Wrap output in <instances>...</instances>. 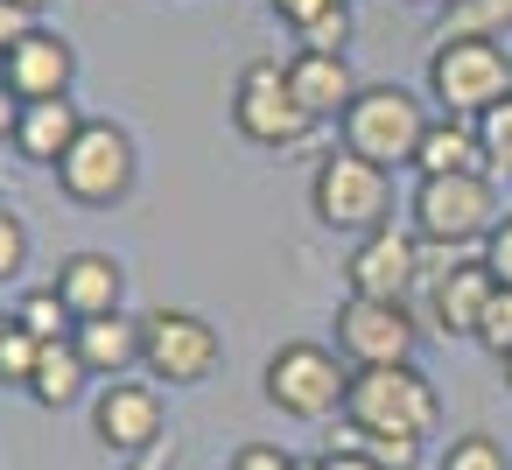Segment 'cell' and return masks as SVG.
Segmentation results:
<instances>
[{
	"label": "cell",
	"instance_id": "1",
	"mask_svg": "<svg viewBox=\"0 0 512 470\" xmlns=\"http://www.w3.org/2000/svg\"><path fill=\"white\" fill-rule=\"evenodd\" d=\"M435 421H442V400H435V379L421 365L351 372V393H344V428L351 435H407V442H428Z\"/></svg>",
	"mask_w": 512,
	"mask_h": 470
},
{
	"label": "cell",
	"instance_id": "2",
	"mask_svg": "<svg viewBox=\"0 0 512 470\" xmlns=\"http://www.w3.org/2000/svg\"><path fill=\"white\" fill-rule=\"evenodd\" d=\"M428 92L449 120H477L484 106L512 99V57L484 36H456L428 50Z\"/></svg>",
	"mask_w": 512,
	"mask_h": 470
},
{
	"label": "cell",
	"instance_id": "3",
	"mask_svg": "<svg viewBox=\"0 0 512 470\" xmlns=\"http://www.w3.org/2000/svg\"><path fill=\"white\" fill-rule=\"evenodd\" d=\"M337 127H344V155L393 169V162H414V148H421V134H428V113H421V99L400 92V85H358V99L344 106Z\"/></svg>",
	"mask_w": 512,
	"mask_h": 470
},
{
	"label": "cell",
	"instance_id": "4",
	"mask_svg": "<svg viewBox=\"0 0 512 470\" xmlns=\"http://www.w3.org/2000/svg\"><path fill=\"white\" fill-rule=\"evenodd\" d=\"M498 190L491 176H421L414 183V232L428 246H484L498 225Z\"/></svg>",
	"mask_w": 512,
	"mask_h": 470
},
{
	"label": "cell",
	"instance_id": "5",
	"mask_svg": "<svg viewBox=\"0 0 512 470\" xmlns=\"http://www.w3.org/2000/svg\"><path fill=\"white\" fill-rule=\"evenodd\" d=\"M344 393H351V372L330 344H281L267 358V400L288 421H330L344 414Z\"/></svg>",
	"mask_w": 512,
	"mask_h": 470
},
{
	"label": "cell",
	"instance_id": "6",
	"mask_svg": "<svg viewBox=\"0 0 512 470\" xmlns=\"http://www.w3.org/2000/svg\"><path fill=\"white\" fill-rule=\"evenodd\" d=\"M218 358H225V344L204 316H190V309L141 316V365L155 386H204L218 372Z\"/></svg>",
	"mask_w": 512,
	"mask_h": 470
},
{
	"label": "cell",
	"instance_id": "7",
	"mask_svg": "<svg viewBox=\"0 0 512 470\" xmlns=\"http://www.w3.org/2000/svg\"><path fill=\"white\" fill-rule=\"evenodd\" d=\"M232 127H239L253 148H295V141H309V127H316V120L295 106V92H288V64L260 57V64H246V71H239Z\"/></svg>",
	"mask_w": 512,
	"mask_h": 470
},
{
	"label": "cell",
	"instance_id": "8",
	"mask_svg": "<svg viewBox=\"0 0 512 470\" xmlns=\"http://www.w3.org/2000/svg\"><path fill=\"white\" fill-rule=\"evenodd\" d=\"M309 204L330 232H379L386 225V204H393V183L379 162H358V155H330L309 183Z\"/></svg>",
	"mask_w": 512,
	"mask_h": 470
},
{
	"label": "cell",
	"instance_id": "9",
	"mask_svg": "<svg viewBox=\"0 0 512 470\" xmlns=\"http://www.w3.org/2000/svg\"><path fill=\"white\" fill-rule=\"evenodd\" d=\"M337 358L351 372H372V365H414V309L407 302H365V295H344L337 302Z\"/></svg>",
	"mask_w": 512,
	"mask_h": 470
},
{
	"label": "cell",
	"instance_id": "10",
	"mask_svg": "<svg viewBox=\"0 0 512 470\" xmlns=\"http://www.w3.org/2000/svg\"><path fill=\"white\" fill-rule=\"evenodd\" d=\"M57 183H64L71 204H120L134 190V141H127V127L85 120V134L57 162Z\"/></svg>",
	"mask_w": 512,
	"mask_h": 470
},
{
	"label": "cell",
	"instance_id": "11",
	"mask_svg": "<svg viewBox=\"0 0 512 470\" xmlns=\"http://www.w3.org/2000/svg\"><path fill=\"white\" fill-rule=\"evenodd\" d=\"M421 274H428V246H421L414 225H393V218H386L379 232H365V239L351 246V260H344V281H351V295H365V302H407Z\"/></svg>",
	"mask_w": 512,
	"mask_h": 470
},
{
	"label": "cell",
	"instance_id": "12",
	"mask_svg": "<svg viewBox=\"0 0 512 470\" xmlns=\"http://www.w3.org/2000/svg\"><path fill=\"white\" fill-rule=\"evenodd\" d=\"M92 435L113 449V456H141L162 442V393L141 386V379H113L99 400H92Z\"/></svg>",
	"mask_w": 512,
	"mask_h": 470
},
{
	"label": "cell",
	"instance_id": "13",
	"mask_svg": "<svg viewBox=\"0 0 512 470\" xmlns=\"http://www.w3.org/2000/svg\"><path fill=\"white\" fill-rule=\"evenodd\" d=\"M71 78H78V50L50 29H29L8 57H0V85H8L22 106L36 99H71Z\"/></svg>",
	"mask_w": 512,
	"mask_h": 470
},
{
	"label": "cell",
	"instance_id": "14",
	"mask_svg": "<svg viewBox=\"0 0 512 470\" xmlns=\"http://www.w3.org/2000/svg\"><path fill=\"white\" fill-rule=\"evenodd\" d=\"M491 295H498V274H491L484 260H449V267L428 281V309H435L442 337H477Z\"/></svg>",
	"mask_w": 512,
	"mask_h": 470
},
{
	"label": "cell",
	"instance_id": "15",
	"mask_svg": "<svg viewBox=\"0 0 512 470\" xmlns=\"http://www.w3.org/2000/svg\"><path fill=\"white\" fill-rule=\"evenodd\" d=\"M50 288L64 295V309H71L78 323H92V316H120L127 267H120L113 253H71V260L57 267V281H50Z\"/></svg>",
	"mask_w": 512,
	"mask_h": 470
},
{
	"label": "cell",
	"instance_id": "16",
	"mask_svg": "<svg viewBox=\"0 0 512 470\" xmlns=\"http://www.w3.org/2000/svg\"><path fill=\"white\" fill-rule=\"evenodd\" d=\"M288 92L309 120H344V106L358 99V78L344 57H323V50H295L288 57Z\"/></svg>",
	"mask_w": 512,
	"mask_h": 470
},
{
	"label": "cell",
	"instance_id": "17",
	"mask_svg": "<svg viewBox=\"0 0 512 470\" xmlns=\"http://www.w3.org/2000/svg\"><path fill=\"white\" fill-rule=\"evenodd\" d=\"M85 134V113L71 106V99H36V106H22V127H15V148L29 155V162H43V169H57L64 155H71V141Z\"/></svg>",
	"mask_w": 512,
	"mask_h": 470
},
{
	"label": "cell",
	"instance_id": "18",
	"mask_svg": "<svg viewBox=\"0 0 512 470\" xmlns=\"http://www.w3.org/2000/svg\"><path fill=\"white\" fill-rule=\"evenodd\" d=\"M414 176H491L484 148H477V120H428L421 148H414Z\"/></svg>",
	"mask_w": 512,
	"mask_h": 470
},
{
	"label": "cell",
	"instance_id": "19",
	"mask_svg": "<svg viewBox=\"0 0 512 470\" xmlns=\"http://www.w3.org/2000/svg\"><path fill=\"white\" fill-rule=\"evenodd\" d=\"M71 344H78L85 372H99V379H120L127 365H141V323H134L127 309H120V316H92V323H78Z\"/></svg>",
	"mask_w": 512,
	"mask_h": 470
},
{
	"label": "cell",
	"instance_id": "20",
	"mask_svg": "<svg viewBox=\"0 0 512 470\" xmlns=\"http://www.w3.org/2000/svg\"><path fill=\"white\" fill-rule=\"evenodd\" d=\"M85 358H78V344L64 337V344H43L36 351V372H29V400H43V407H71L78 393H85Z\"/></svg>",
	"mask_w": 512,
	"mask_h": 470
},
{
	"label": "cell",
	"instance_id": "21",
	"mask_svg": "<svg viewBox=\"0 0 512 470\" xmlns=\"http://www.w3.org/2000/svg\"><path fill=\"white\" fill-rule=\"evenodd\" d=\"M505 29H512V0H456V8H442L435 43H456V36H484V43H498Z\"/></svg>",
	"mask_w": 512,
	"mask_h": 470
},
{
	"label": "cell",
	"instance_id": "22",
	"mask_svg": "<svg viewBox=\"0 0 512 470\" xmlns=\"http://www.w3.org/2000/svg\"><path fill=\"white\" fill-rule=\"evenodd\" d=\"M15 323H22V330H29L36 344H64V337L78 330V316L64 309V295H57V288H36V295H22Z\"/></svg>",
	"mask_w": 512,
	"mask_h": 470
},
{
	"label": "cell",
	"instance_id": "23",
	"mask_svg": "<svg viewBox=\"0 0 512 470\" xmlns=\"http://www.w3.org/2000/svg\"><path fill=\"white\" fill-rule=\"evenodd\" d=\"M442 470H512V463H505V442H498V435L470 428V435H456V442L442 449Z\"/></svg>",
	"mask_w": 512,
	"mask_h": 470
},
{
	"label": "cell",
	"instance_id": "24",
	"mask_svg": "<svg viewBox=\"0 0 512 470\" xmlns=\"http://www.w3.org/2000/svg\"><path fill=\"white\" fill-rule=\"evenodd\" d=\"M477 148H484V169H512V99L477 113Z\"/></svg>",
	"mask_w": 512,
	"mask_h": 470
},
{
	"label": "cell",
	"instance_id": "25",
	"mask_svg": "<svg viewBox=\"0 0 512 470\" xmlns=\"http://www.w3.org/2000/svg\"><path fill=\"white\" fill-rule=\"evenodd\" d=\"M36 351H43V344H36V337H29V330L8 316V330H0V379H8V386H29V372H36Z\"/></svg>",
	"mask_w": 512,
	"mask_h": 470
},
{
	"label": "cell",
	"instance_id": "26",
	"mask_svg": "<svg viewBox=\"0 0 512 470\" xmlns=\"http://www.w3.org/2000/svg\"><path fill=\"white\" fill-rule=\"evenodd\" d=\"M344 43H351V8L337 0L330 15H316L309 29H302V50H323V57H344Z\"/></svg>",
	"mask_w": 512,
	"mask_h": 470
},
{
	"label": "cell",
	"instance_id": "27",
	"mask_svg": "<svg viewBox=\"0 0 512 470\" xmlns=\"http://www.w3.org/2000/svg\"><path fill=\"white\" fill-rule=\"evenodd\" d=\"M477 344H484L491 358H505V351H512V288H498V295H491V309H484V323H477Z\"/></svg>",
	"mask_w": 512,
	"mask_h": 470
},
{
	"label": "cell",
	"instance_id": "28",
	"mask_svg": "<svg viewBox=\"0 0 512 470\" xmlns=\"http://www.w3.org/2000/svg\"><path fill=\"white\" fill-rule=\"evenodd\" d=\"M491 274H498V288H512V211L491 225V239H484V253H477Z\"/></svg>",
	"mask_w": 512,
	"mask_h": 470
},
{
	"label": "cell",
	"instance_id": "29",
	"mask_svg": "<svg viewBox=\"0 0 512 470\" xmlns=\"http://www.w3.org/2000/svg\"><path fill=\"white\" fill-rule=\"evenodd\" d=\"M22 267H29V232H22V218L0 211V281L22 274Z\"/></svg>",
	"mask_w": 512,
	"mask_h": 470
},
{
	"label": "cell",
	"instance_id": "30",
	"mask_svg": "<svg viewBox=\"0 0 512 470\" xmlns=\"http://www.w3.org/2000/svg\"><path fill=\"white\" fill-rule=\"evenodd\" d=\"M225 470H302L288 449H274V442H246V449H232V463Z\"/></svg>",
	"mask_w": 512,
	"mask_h": 470
},
{
	"label": "cell",
	"instance_id": "31",
	"mask_svg": "<svg viewBox=\"0 0 512 470\" xmlns=\"http://www.w3.org/2000/svg\"><path fill=\"white\" fill-rule=\"evenodd\" d=\"M267 8H274V15H281V22H288V29L302 36V29H309L316 15H330V8H337V0H267Z\"/></svg>",
	"mask_w": 512,
	"mask_h": 470
},
{
	"label": "cell",
	"instance_id": "32",
	"mask_svg": "<svg viewBox=\"0 0 512 470\" xmlns=\"http://www.w3.org/2000/svg\"><path fill=\"white\" fill-rule=\"evenodd\" d=\"M29 29H36V15H22L15 0H0V57H8V50H15V43H22Z\"/></svg>",
	"mask_w": 512,
	"mask_h": 470
},
{
	"label": "cell",
	"instance_id": "33",
	"mask_svg": "<svg viewBox=\"0 0 512 470\" xmlns=\"http://www.w3.org/2000/svg\"><path fill=\"white\" fill-rule=\"evenodd\" d=\"M323 470H379V463H372L365 449H351V442H337V449L323 456Z\"/></svg>",
	"mask_w": 512,
	"mask_h": 470
},
{
	"label": "cell",
	"instance_id": "34",
	"mask_svg": "<svg viewBox=\"0 0 512 470\" xmlns=\"http://www.w3.org/2000/svg\"><path fill=\"white\" fill-rule=\"evenodd\" d=\"M176 463V442H155V449H141V456H127L120 470H169Z\"/></svg>",
	"mask_w": 512,
	"mask_h": 470
},
{
	"label": "cell",
	"instance_id": "35",
	"mask_svg": "<svg viewBox=\"0 0 512 470\" xmlns=\"http://www.w3.org/2000/svg\"><path fill=\"white\" fill-rule=\"evenodd\" d=\"M15 127H22V99L0 85V141H15Z\"/></svg>",
	"mask_w": 512,
	"mask_h": 470
},
{
	"label": "cell",
	"instance_id": "36",
	"mask_svg": "<svg viewBox=\"0 0 512 470\" xmlns=\"http://www.w3.org/2000/svg\"><path fill=\"white\" fill-rule=\"evenodd\" d=\"M15 8H22V15H43V8H50V0H15Z\"/></svg>",
	"mask_w": 512,
	"mask_h": 470
},
{
	"label": "cell",
	"instance_id": "37",
	"mask_svg": "<svg viewBox=\"0 0 512 470\" xmlns=\"http://www.w3.org/2000/svg\"><path fill=\"white\" fill-rule=\"evenodd\" d=\"M498 365H505V386H512V351H505V358H498Z\"/></svg>",
	"mask_w": 512,
	"mask_h": 470
},
{
	"label": "cell",
	"instance_id": "38",
	"mask_svg": "<svg viewBox=\"0 0 512 470\" xmlns=\"http://www.w3.org/2000/svg\"><path fill=\"white\" fill-rule=\"evenodd\" d=\"M0 330H8V316H0Z\"/></svg>",
	"mask_w": 512,
	"mask_h": 470
},
{
	"label": "cell",
	"instance_id": "39",
	"mask_svg": "<svg viewBox=\"0 0 512 470\" xmlns=\"http://www.w3.org/2000/svg\"><path fill=\"white\" fill-rule=\"evenodd\" d=\"M442 8H456V0H442Z\"/></svg>",
	"mask_w": 512,
	"mask_h": 470
}]
</instances>
